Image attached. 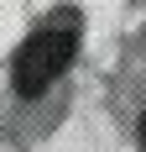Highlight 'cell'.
I'll use <instances>...</instances> for the list:
<instances>
[{
  "label": "cell",
  "mask_w": 146,
  "mask_h": 152,
  "mask_svg": "<svg viewBox=\"0 0 146 152\" xmlns=\"http://www.w3.org/2000/svg\"><path fill=\"white\" fill-rule=\"evenodd\" d=\"M73 47H78V31L73 26H42V31H31L26 42H21V53H16V74H11L16 94H21V100L47 94L63 79V68L73 63Z\"/></svg>",
  "instance_id": "obj_1"
},
{
  "label": "cell",
  "mask_w": 146,
  "mask_h": 152,
  "mask_svg": "<svg viewBox=\"0 0 146 152\" xmlns=\"http://www.w3.org/2000/svg\"><path fill=\"white\" fill-rule=\"evenodd\" d=\"M141 147H146V115H141Z\"/></svg>",
  "instance_id": "obj_2"
}]
</instances>
